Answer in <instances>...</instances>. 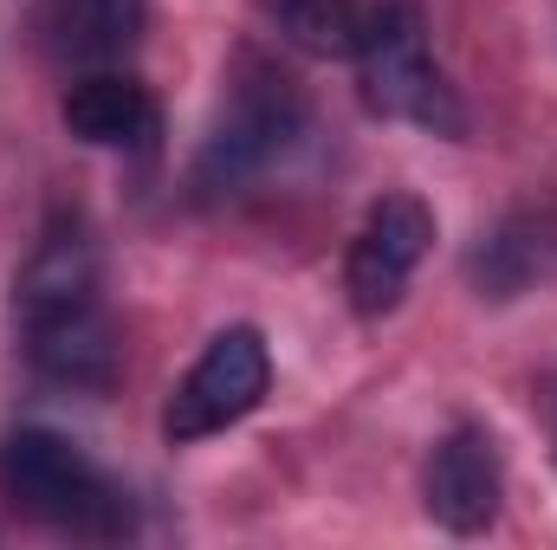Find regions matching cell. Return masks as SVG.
Masks as SVG:
<instances>
[{"mask_svg":"<svg viewBox=\"0 0 557 550\" xmlns=\"http://www.w3.org/2000/svg\"><path fill=\"white\" fill-rule=\"evenodd\" d=\"M357 78H363V98L370 111L383 117H416V124H441V130H460V111L428 59V26H421L416 0H376L363 7V33H357Z\"/></svg>","mask_w":557,"mask_h":550,"instance_id":"2","label":"cell"},{"mask_svg":"<svg viewBox=\"0 0 557 550\" xmlns=\"http://www.w3.org/2000/svg\"><path fill=\"white\" fill-rule=\"evenodd\" d=\"M545 273V240L532 247V234H525V221H512V227H499L480 253H473V278L493 291V298H512V291H525L532 278Z\"/></svg>","mask_w":557,"mask_h":550,"instance_id":"12","label":"cell"},{"mask_svg":"<svg viewBox=\"0 0 557 550\" xmlns=\"http://www.w3.org/2000/svg\"><path fill=\"white\" fill-rule=\"evenodd\" d=\"M428 518L454 538H473L499 518V453L480 427H454L428 460Z\"/></svg>","mask_w":557,"mask_h":550,"instance_id":"6","label":"cell"},{"mask_svg":"<svg viewBox=\"0 0 557 550\" xmlns=\"http://www.w3.org/2000/svg\"><path fill=\"white\" fill-rule=\"evenodd\" d=\"M428 247H434V214L416 195H383L350 240V266H344L350 304L363 317H383L403 298V285L416 278V266L428 260Z\"/></svg>","mask_w":557,"mask_h":550,"instance_id":"4","label":"cell"},{"mask_svg":"<svg viewBox=\"0 0 557 550\" xmlns=\"http://www.w3.org/2000/svg\"><path fill=\"white\" fill-rule=\"evenodd\" d=\"M267 383H273L267 337H260L253 324L221 330V337L195 357V370L182 376V389L169 396V414H162L169 440H201V434H221L227 421H240V414H253L260 402H267Z\"/></svg>","mask_w":557,"mask_h":550,"instance_id":"3","label":"cell"},{"mask_svg":"<svg viewBox=\"0 0 557 550\" xmlns=\"http://www.w3.org/2000/svg\"><path fill=\"white\" fill-rule=\"evenodd\" d=\"M149 7L143 0H52L46 7V33L52 52L78 59V65H111L143 39Z\"/></svg>","mask_w":557,"mask_h":550,"instance_id":"10","label":"cell"},{"mask_svg":"<svg viewBox=\"0 0 557 550\" xmlns=\"http://www.w3.org/2000/svg\"><path fill=\"white\" fill-rule=\"evenodd\" d=\"M26 357H33V370H39L46 383H59V389H111V383H117V363H124L104 304H85V311L26 324Z\"/></svg>","mask_w":557,"mask_h":550,"instance_id":"7","label":"cell"},{"mask_svg":"<svg viewBox=\"0 0 557 550\" xmlns=\"http://www.w3.org/2000/svg\"><path fill=\"white\" fill-rule=\"evenodd\" d=\"M0 486L13 492V505L39 525L59 532H85L104 538L117 532V492L104 486V473L52 427H20L0 440Z\"/></svg>","mask_w":557,"mask_h":550,"instance_id":"1","label":"cell"},{"mask_svg":"<svg viewBox=\"0 0 557 550\" xmlns=\"http://www.w3.org/2000/svg\"><path fill=\"white\" fill-rule=\"evenodd\" d=\"M273 13L298 52H318V59H350L357 52V33H363L357 0H273Z\"/></svg>","mask_w":557,"mask_h":550,"instance_id":"11","label":"cell"},{"mask_svg":"<svg viewBox=\"0 0 557 550\" xmlns=\"http://www.w3.org/2000/svg\"><path fill=\"white\" fill-rule=\"evenodd\" d=\"M85 304H98V247L78 227H59V234L39 240V253L26 260V273L13 285L20 330L46 324V317H65V311H85Z\"/></svg>","mask_w":557,"mask_h":550,"instance_id":"8","label":"cell"},{"mask_svg":"<svg viewBox=\"0 0 557 550\" xmlns=\"http://www.w3.org/2000/svg\"><path fill=\"white\" fill-rule=\"evenodd\" d=\"M292 137H298V98L273 78L240 85V98L227 104V117L214 124V137L201 149V188H240Z\"/></svg>","mask_w":557,"mask_h":550,"instance_id":"5","label":"cell"},{"mask_svg":"<svg viewBox=\"0 0 557 550\" xmlns=\"http://www.w3.org/2000/svg\"><path fill=\"white\" fill-rule=\"evenodd\" d=\"M59 117L91 149H137V142L156 137V98L131 72H85V78H72Z\"/></svg>","mask_w":557,"mask_h":550,"instance_id":"9","label":"cell"}]
</instances>
